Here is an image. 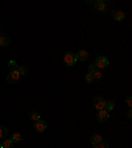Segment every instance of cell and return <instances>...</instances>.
<instances>
[{"label":"cell","instance_id":"6da1fadb","mask_svg":"<svg viewBox=\"0 0 132 148\" xmlns=\"http://www.w3.org/2000/svg\"><path fill=\"white\" fill-rule=\"evenodd\" d=\"M75 62H77L75 53H73V52L65 53V56H64V64L66 65V66H73Z\"/></svg>","mask_w":132,"mask_h":148},{"label":"cell","instance_id":"7a4b0ae2","mask_svg":"<svg viewBox=\"0 0 132 148\" xmlns=\"http://www.w3.org/2000/svg\"><path fill=\"white\" fill-rule=\"evenodd\" d=\"M96 66V69H98V70H102V69H106L108 66V60L106 58V57H103V56H102V57H98V58H96V61H95V64H94Z\"/></svg>","mask_w":132,"mask_h":148},{"label":"cell","instance_id":"3957f363","mask_svg":"<svg viewBox=\"0 0 132 148\" xmlns=\"http://www.w3.org/2000/svg\"><path fill=\"white\" fill-rule=\"evenodd\" d=\"M92 103H94V107L96 108L98 111L101 110H105V106H106V101L102 97H95L92 99Z\"/></svg>","mask_w":132,"mask_h":148},{"label":"cell","instance_id":"277c9868","mask_svg":"<svg viewBox=\"0 0 132 148\" xmlns=\"http://www.w3.org/2000/svg\"><path fill=\"white\" fill-rule=\"evenodd\" d=\"M20 77H21V75L18 74L17 70L11 71V73L8 74V77H7V82H8V83H16V82H18Z\"/></svg>","mask_w":132,"mask_h":148},{"label":"cell","instance_id":"5b68a950","mask_svg":"<svg viewBox=\"0 0 132 148\" xmlns=\"http://www.w3.org/2000/svg\"><path fill=\"white\" fill-rule=\"evenodd\" d=\"M34 131H36V132H44V131H45L46 130V123L45 122H42V120H38V122H34Z\"/></svg>","mask_w":132,"mask_h":148},{"label":"cell","instance_id":"8992f818","mask_svg":"<svg viewBox=\"0 0 132 148\" xmlns=\"http://www.w3.org/2000/svg\"><path fill=\"white\" fill-rule=\"evenodd\" d=\"M108 118H110V114H108V111H106V110H101L98 112V115H96V119H98V122H101V123L106 122Z\"/></svg>","mask_w":132,"mask_h":148},{"label":"cell","instance_id":"52a82bcc","mask_svg":"<svg viewBox=\"0 0 132 148\" xmlns=\"http://www.w3.org/2000/svg\"><path fill=\"white\" fill-rule=\"evenodd\" d=\"M111 16L114 17V20L120 21V20H123L124 18V12L123 11H120V9H114V11L111 12Z\"/></svg>","mask_w":132,"mask_h":148},{"label":"cell","instance_id":"ba28073f","mask_svg":"<svg viewBox=\"0 0 132 148\" xmlns=\"http://www.w3.org/2000/svg\"><path fill=\"white\" fill-rule=\"evenodd\" d=\"M75 57H77V61L79 60V61H86L87 58H89V53L86 52V50H79L78 53H75Z\"/></svg>","mask_w":132,"mask_h":148},{"label":"cell","instance_id":"9c48e42d","mask_svg":"<svg viewBox=\"0 0 132 148\" xmlns=\"http://www.w3.org/2000/svg\"><path fill=\"white\" fill-rule=\"evenodd\" d=\"M102 140H103V139H102V136L99 135V134H92L91 138H90V142H91L92 145H98Z\"/></svg>","mask_w":132,"mask_h":148},{"label":"cell","instance_id":"30bf717a","mask_svg":"<svg viewBox=\"0 0 132 148\" xmlns=\"http://www.w3.org/2000/svg\"><path fill=\"white\" fill-rule=\"evenodd\" d=\"M94 7H95V9H96V11H99V12H105L106 3L103 1V0H98V1H95V3H94Z\"/></svg>","mask_w":132,"mask_h":148},{"label":"cell","instance_id":"8fae6325","mask_svg":"<svg viewBox=\"0 0 132 148\" xmlns=\"http://www.w3.org/2000/svg\"><path fill=\"white\" fill-rule=\"evenodd\" d=\"M29 119L33 120V122H38L40 120V114L37 111H31L29 112Z\"/></svg>","mask_w":132,"mask_h":148},{"label":"cell","instance_id":"7c38bea8","mask_svg":"<svg viewBox=\"0 0 132 148\" xmlns=\"http://www.w3.org/2000/svg\"><path fill=\"white\" fill-rule=\"evenodd\" d=\"M13 143H21L23 140H24V138H23V135L21 134H13V136H12V139H11Z\"/></svg>","mask_w":132,"mask_h":148},{"label":"cell","instance_id":"4fadbf2b","mask_svg":"<svg viewBox=\"0 0 132 148\" xmlns=\"http://www.w3.org/2000/svg\"><path fill=\"white\" fill-rule=\"evenodd\" d=\"M13 142L11 139H4L3 143H1V148H12Z\"/></svg>","mask_w":132,"mask_h":148},{"label":"cell","instance_id":"5bb4252c","mask_svg":"<svg viewBox=\"0 0 132 148\" xmlns=\"http://www.w3.org/2000/svg\"><path fill=\"white\" fill-rule=\"evenodd\" d=\"M115 107V103L112 101H106V106H105V110L106 111H111V110H114Z\"/></svg>","mask_w":132,"mask_h":148},{"label":"cell","instance_id":"9a60e30c","mask_svg":"<svg viewBox=\"0 0 132 148\" xmlns=\"http://www.w3.org/2000/svg\"><path fill=\"white\" fill-rule=\"evenodd\" d=\"M9 45V38L7 36H1L0 37V46H7Z\"/></svg>","mask_w":132,"mask_h":148},{"label":"cell","instance_id":"2e32d148","mask_svg":"<svg viewBox=\"0 0 132 148\" xmlns=\"http://www.w3.org/2000/svg\"><path fill=\"white\" fill-rule=\"evenodd\" d=\"M7 135H8V130L4 126H0V139H4Z\"/></svg>","mask_w":132,"mask_h":148},{"label":"cell","instance_id":"e0dca14e","mask_svg":"<svg viewBox=\"0 0 132 148\" xmlns=\"http://www.w3.org/2000/svg\"><path fill=\"white\" fill-rule=\"evenodd\" d=\"M8 68H9V70H11V71L17 70V64H16V61H9Z\"/></svg>","mask_w":132,"mask_h":148},{"label":"cell","instance_id":"ac0fdd59","mask_svg":"<svg viewBox=\"0 0 132 148\" xmlns=\"http://www.w3.org/2000/svg\"><path fill=\"white\" fill-rule=\"evenodd\" d=\"M85 81H86L87 83H92V82H94L95 79H94V75H92V73H87L86 77H85Z\"/></svg>","mask_w":132,"mask_h":148},{"label":"cell","instance_id":"d6986e66","mask_svg":"<svg viewBox=\"0 0 132 148\" xmlns=\"http://www.w3.org/2000/svg\"><path fill=\"white\" fill-rule=\"evenodd\" d=\"M92 75H94V79H101V78L103 77V74H102V71H101V70L94 71V73H92Z\"/></svg>","mask_w":132,"mask_h":148},{"label":"cell","instance_id":"ffe728a7","mask_svg":"<svg viewBox=\"0 0 132 148\" xmlns=\"http://www.w3.org/2000/svg\"><path fill=\"white\" fill-rule=\"evenodd\" d=\"M17 71L20 75H24V74H27V68L25 66H17Z\"/></svg>","mask_w":132,"mask_h":148},{"label":"cell","instance_id":"44dd1931","mask_svg":"<svg viewBox=\"0 0 132 148\" xmlns=\"http://www.w3.org/2000/svg\"><path fill=\"white\" fill-rule=\"evenodd\" d=\"M98 147L99 148H108V143L105 142V140H102V142L98 144Z\"/></svg>","mask_w":132,"mask_h":148},{"label":"cell","instance_id":"7402d4cb","mask_svg":"<svg viewBox=\"0 0 132 148\" xmlns=\"http://www.w3.org/2000/svg\"><path fill=\"white\" fill-rule=\"evenodd\" d=\"M98 69H96L95 65H90L89 66V73H94V71H96Z\"/></svg>","mask_w":132,"mask_h":148},{"label":"cell","instance_id":"603a6c76","mask_svg":"<svg viewBox=\"0 0 132 148\" xmlns=\"http://www.w3.org/2000/svg\"><path fill=\"white\" fill-rule=\"evenodd\" d=\"M126 103H127V106H129V107L132 106V99H131V97H128V98H127Z\"/></svg>","mask_w":132,"mask_h":148},{"label":"cell","instance_id":"cb8c5ba5","mask_svg":"<svg viewBox=\"0 0 132 148\" xmlns=\"http://www.w3.org/2000/svg\"><path fill=\"white\" fill-rule=\"evenodd\" d=\"M127 116H128L129 119H131V118H132V112H131V110H129L128 112H127Z\"/></svg>","mask_w":132,"mask_h":148},{"label":"cell","instance_id":"d4e9b609","mask_svg":"<svg viewBox=\"0 0 132 148\" xmlns=\"http://www.w3.org/2000/svg\"><path fill=\"white\" fill-rule=\"evenodd\" d=\"M91 148H99V147H98V145H92Z\"/></svg>","mask_w":132,"mask_h":148},{"label":"cell","instance_id":"484cf974","mask_svg":"<svg viewBox=\"0 0 132 148\" xmlns=\"http://www.w3.org/2000/svg\"><path fill=\"white\" fill-rule=\"evenodd\" d=\"M0 37H1V33H0Z\"/></svg>","mask_w":132,"mask_h":148}]
</instances>
